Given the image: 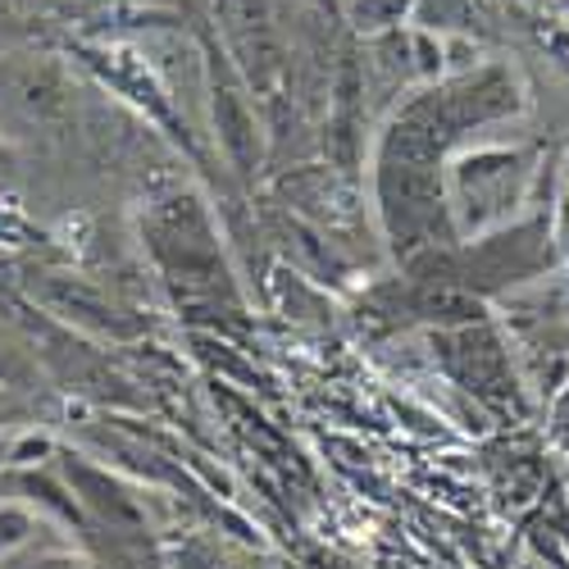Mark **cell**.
<instances>
[{
  "mask_svg": "<svg viewBox=\"0 0 569 569\" xmlns=\"http://www.w3.org/2000/svg\"><path fill=\"white\" fill-rule=\"evenodd\" d=\"M456 132L415 97L388 119L373 147V201L388 237L401 247H423L447 219V151Z\"/></svg>",
  "mask_w": 569,
  "mask_h": 569,
  "instance_id": "1",
  "label": "cell"
},
{
  "mask_svg": "<svg viewBox=\"0 0 569 569\" xmlns=\"http://www.w3.org/2000/svg\"><path fill=\"white\" fill-rule=\"evenodd\" d=\"M538 160L525 147H465L447 160V219L460 242H479V237L510 228L525 206L533 201Z\"/></svg>",
  "mask_w": 569,
  "mask_h": 569,
  "instance_id": "2",
  "label": "cell"
},
{
  "mask_svg": "<svg viewBox=\"0 0 569 569\" xmlns=\"http://www.w3.org/2000/svg\"><path fill=\"white\" fill-rule=\"evenodd\" d=\"M147 242L187 310L232 301V278L223 264L219 232L197 192H173L169 201H160L147 219Z\"/></svg>",
  "mask_w": 569,
  "mask_h": 569,
  "instance_id": "3",
  "label": "cell"
},
{
  "mask_svg": "<svg viewBox=\"0 0 569 569\" xmlns=\"http://www.w3.org/2000/svg\"><path fill=\"white\" fill-rule=\"evenodd\" d=\"M214 19L223 37V56L247 82L251 97L278 106L288 87V41H282L269 0H214Z\"/></svg>",
  "mask_w": 569,
  "mask_h": 569,
  "instance_id": "4",
  "label": "cell"
},
{
  "mask_svg": "<svg viewBox=\"0 0 569 569\" xmlns=\"http://www.w3.org/2000/svg\"><path fill=\"white\" fill-rule=\"evenodd\" d=\"M210 119H214L223 160L242 178H251L264 160V132H260V114L251 106V91L228 64V56H210Z\"/></svg>",
  "mask_w": 569,
  "mask_h": 569,
  "instance_id": "5",
  "label": "cell"
},
{
  "mask_svg": "<svg viewBox=\"0 0 569 569\" xmlns=\"http://www.w3.org/2000/svg\"><path fill=\"white\" fill-rule=\"evenodd\" d=\"M442 351H447L451 373L465 383V392H473V397L488 401V406H510V401H515V369H510V356L501 351V342L488 333V328L465 323L460 333L442 338Z\"/></svg>",
  "mask_w": 569,
  "mask_h": 569,
  "instance_id": "6",
  "label": "cell"
},
{
  "mask_svg": "<svg viewBox=\"0 0 569 569\" xmlns=\"http://www.w3.org/2000/svg\"><path fill=\"white\" fill-rule=\"evenodd\" d=\"M69 483L78 488V497L97 510V515H106L110 525H141V510H137V501L132 497H123V488L110 479L106 469H97V465H69Z\"/></svg>",
  "mask_w": 569,
  "mask_h": 569,
  "instance_id": "7",
  "label": "cell"
},
{
  "mask_svg": "<svg viewBox=\"0 0 569 569\" xmlns=\"http://www.w3.org/2000/svg\"><path fill=\"white\" fill-rule=\"evenodd\" d=\"M51 301L64 319H78V323H87V328H97V333H114V338H128L132 333V323L128 319H114V306H106L97 292H87V288H69V282H56L51 288Z\"/></svg>",
  "mask_w": 569,
  "mask_h": 569,
  "instance_id": "8",
  "label": "cell"
},
{
  "mask_svg": "<svg viewBox=\"0 0 569 569\" xmlns=\"http://www.w3.org/2000/svg\"><path fill=\"white\" fill-rule=\"evenodd\" d=\"M419 10V0H342V14L356 32L365 37H378V32H392V28H406Z\"/></svg>",
  "mask_w": 569,
  "mask_h": 569,
  "instance_id": "9",
  "label": "cell"
},
{
  "mask_svg": "<svg viewBox=\"0 0 569 569\" xmlns=\"http://www.w3.org/2000/svg\"><path fill=\"white\" fill-rule=\"evenodd\" d=\"M538 41L547 46V60H556V69L569 73V23H547L538 32Z\"/></svg>",
  "mask_w": 569,
  "mask_h": 569,
  "instance_id": "10",
  "label": "cell"
},
{
  "mask_svg": "<svg viewBox=\"0 0 569 569\" xmlns=\"http://www.w3.org/2000/svg\"><path fill=\"white\" fill-rule=\"evenodd\" d=\"M560 187H565V206H569V156H565V169H560Z\"/></svg>",
  "mask_w": 569,
  "mask_h": 569,
  "instance_id": "11",
  "label": "cell"
},
{
  "mask_svg": "<svg viewBox=\"0 0 569 569\" xmlns=\"http://www.w3.org/2000/svg\"><path fill=\"white\" fill-rule=\"evenodd\" d=\"M551 6H560V14L569 19V0H551Z\"/></svg>",
  "mask_w": 569,
  "mask_h": 569,
  "instance_id": "12",
  "label": "cell"
},
{
  "mask_svg": "<svg viewBox=\"0 0 569 569\" xmlns=\"http://www.w3.org/2000/svg\"><path fill=\"white\" fill-rule=\"evenodd\" d=\"M519 6H551V0H519Z\"/></svg>",
  "mask_w": 569,
  "mask_h": 569,
  "instance_id": "13",
  "label": "cell"
}]
</instances>
